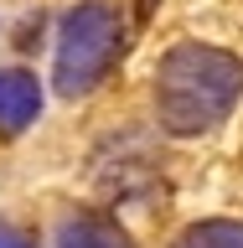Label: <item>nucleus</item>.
Instances as JSON below:
<instances>
[{
    "mask_svg": "<svg viewBox=\"0 0 243 248\" xmlns=\"http://www.w3.org/2000/svg\"><path fill=\"white\" fill-rule=\"evenodd\" d=\"M0 248H36V238L26 228H16V222H0Z\"/></svg>",
    "mask_w": 243,
    "mask_h": 248,
    "instance_id": "423d86ee",
    "label": "nucleus"
},
{
    "mask_svg": "<svg viewBox=\"0 0 243 248\" xmlns=\"http://www.w3.org/2000/svg\"><path fill=\"white\" fill-rule=\"evenodd\" d=\"M243 98V62L212 42H176L155 67V119L176 140L223 129Z\"/></svg>",
    "mask_w": 243,
    "mask_h": 248,
    "instance_id": "f257e3e1",
    "label": "nucleus"
},
{
    "mask_svg": "<svg viewBox=\"0 0 243 248\" xmlns=\"http://www.w3.org/2000/svg\"><path fill=\"white\" fill-rule=\"evenodd\" d=\"M124 52V16L109 0H83L57 21L52 46V88L62 98H88Z\"/></svg>",
    "mask_w": 243,
    "mask_h": 248,
    "instance_id": "f03ea898",
    "label": "nucleus"
},
{
    "mask_svg": "<svg viewBox=\"0 0 243 248\" xmlns=\"http://www.w3.org/2000/svg\"><path fill=\"white\" fill-rule=\"evenodd\" d=\"M57 248H135V238L104 212H78L57 228Z\"/></svg>",
    "mask_w": 243,
    "mask_h": 248,
    "instance_id": "20e7f679",
    "label": "nucleus"
},
{
    "mask_svg": "<svg viewBox=\"0 0 243 248\" xmlns=\"http://www.w3.org/2000/svg\"><path fill=\"white\" fill-rule=\"evenodd\" d=\"M171 248H243V217H202L176 232Z\"/></svg>",
    "mask_w": 243,
    "mask_h": 248,
    "instance_id": "39448f33",
    "label": "nucleus"
},
{
    "mask_svg": "<svg viewBox=\"0 0 243 248\" xmlns=\"http://www.w3.org/2000/svg\"><path fill=\"white\" fill-rule=\"evenodd\" d=\"M135 5H140V21H150V16H155V5H161V0H135Z\"/></svg>",
    "mask_w": 243,
    "mask_h": 248,
    "instance_id": "0eeeda50",
    "label": "nucleus"
},
{
    "mask_svg": "<svg viewBox=\"0 0 243 248\" xmlns=\"http://www.w3.org/2000/svg\"><path fill=\"white\" fill-rule=\"evenodd\" d=\"M42 104H47V93L31 67H0V140L26 135L42 119Z\"/></svg>",
    "mask_w": 243,
    "mask_h": 248,
    "instance_id": "7ed1b4c3",
    "label": "nucleus"
}]
</instances>
